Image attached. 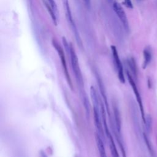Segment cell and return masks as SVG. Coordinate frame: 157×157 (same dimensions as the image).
Returning a JSON list of instances; mask_svg holds the SVG:
<instances>
[{
    "instance_id": "cell-1",
    "label": "cell",
    "mask_w": 157,
    "mask_h": 157,
    "mask_svg": "<svg viewBox=\"0 0 157 157\" xmlns=\"http://www.w3.org/2000/svg\"><path fill=\"white\" fill-rule=\"evenodd\" d=\"M69 55H70V58H71L72 68L73 72L74 74L75 79H76V81H77L78 85H79V86L82 88L83 86L82 74V72H81L80 67L79 66L77 56L76 55L74 48L73 47V46L71 44H70Z\"/></svg>"
},
{
    "instance_id": "cell-2",
    "label": "cell",
    "mask_w": 157,
    "mask_h": 157,
    "mask_svg": "<svg viewBox=\"0 0 157 157\" xmlns=\"http://www.w3.org/2000/svg\"><path fill=\"white\" fill-rule=\"evenodd\" d=\"M63 1V7L65 10V14H66V17L67 19V21H68V23H69V25L73 31V33L74 34L75 37V40L77 41V44L80 46V48L82 47V42L80 39V37L79 36V34L78 33V31L77 29L76 26L74 23V20L72 18V13L71 11V8L69 6V4L68 2V0H62Z\"/></svg>"
},
{
    "instance_id": "cell-3",
    "label": "cell",
    "mask_w": 157,
    "mask_h": 157,
    "mask_svg": "<svg viewBox=\"0 0 157 157\" xmlns=\"http://www.w3.org/2000/svg\"><path fill=\"white\" fill-rule=\"evenodd\" d=\"M126 74H127V77H128V82L133 90V92L135 94L137 102L138 103L139 107V109H140V114H141V117H142V119L144 121V123H145V112H144V105H143V102H142V99L140 96V94L139 93V91L137 88V86L136 85V83L134 81V78L132 77V75L130 74V72L128 71H126Z\"/></svg>"
},
{
    "instance_id": "cell-4",
    "label": "cell",
    "mask_w": 157,
    "mask_h": 157,
    "mask_svg": "<svg viewBox=\"0 0 157 157\" xmlns=\"http://www.w3.org/2000/svg\"><path fill=\"white\" fill-rule=\"evenodd\" d=\"M111 50H112V56L114 61V64L118 72V77L119 78V80L120 81V82L124 83L125 82V78H124V75L123 73V65L121 64V60L120 59V57L115 46L112 45Z\"/></svg>"
},
{
    "instance_id": "cell-5",
    "label": "cell",
    "mask_w": 157,
    "mask_h": 157,
    "mask_svg": "<svg viewBox=\"0 0 157 157\" xmlns=\"http://www.w3.org/2000/svg\"><path fill=\"white\" fill-rule=\"evenodd\" d=\"M52 44L53 45V47H55V50L57 51L58 55L59 56V58L61 59V64L64 69V72L66 77V79L71 86V88H72V82L71 81V78L69 77V74L67 71V65H66V59H65V56L64 54V52L63 50V48H61V47L58 44V43L54 39L52 40Z\"/></svg>"
},
{
    "instance_id": "cell-6",
    "label": "cell",
    "mask_w": 157,
    "mask_h": 157,
    "mask_svg": "<svg viewBox=\"0 0 157 157\" xmlns=\"http://www.w3.org/2000/svg\"><path fill=\"white\" fill-rule=\"evenodd\" d=\"M113 8L114 9L115 12L116 13L118 17L120 20L121 21V23L123 25L124 29L128 32L129 29V22L128 20V18L126 17V13L122 7V6L117 2H115L113 4Z\"/></svg>"
},
{
    "instance_id": "cell-7",
    "label": "cell",
    "mask_w": 157,
    "mask_h": 157,
    "mask_svg": "<svg viewBox=\"0 0 157 157\" xmlns=\"http://www.w3.org/2000/svg\"><path fill=\"white\" fill-rule=\"evenodd\" d=\"M93 113H94V121L95 126L98 130V133L102 137L103 140H105V131L103 129V126L101 120V108H96L93 107Z\"/></svg>"
},
{
    "instance_id": "cell-8",
    "label": "cell",
    "mask_w": 157,
    "mask_h": 157,
    "mask_svg": "<svg viewBox=\"0 0 157 157\" xmlns=\"http://www.w3.org/2000/svg\"><path fill=\"white\" fill-rule=\"evenodd\" d=\"M113 112H114V117H115V128H116V130H117L115 136L121 135V116H120V111L116 106H115L113 108Z\"/></svg>"
},
{
    "instance_id": "cell-9",
    "label": "cell",
    "mask_w": 157,
    "mask_h": 157,
    "mask_svg": "<svg viewBox=\"0 0 157 157\" xmlns=\"http://www.w3.org/2000/svg\"><path fill=\"white\" fill-rule=\"evenodd\" d=\"M127 64L128 66V67L131 71V74L132 75L134 79L137 80V67L136 65V61L133 57H130L127 59Z\"/></svg>"
},
{
    "instance_id": "cell-10",
    "label": "cell",
    "mask_w": 157,
    "mask_h": 157,
    "mask_svg": "<svg viewBox=\"0 0 157 157\" xmlns=\"http://www.w3.org/2000/svg\"><path fill=\"white\" fill-rule=\"evenodd\" d=\"M95 138H96V142L97 147L99 153L100 157H107L103 139L98 133H96Z\"/></svg>"
},
{
    "instance_id": "cell-11",
    "label": "cell",
    "mask_w": 157,
    "mask_h": 157,
    "mask_svg": "<svg viewBox=\"0 0 157 157\" xmlns=\"http://www.w3.org/2000/svg\"><path fill=\"white\" fill-rule=\"evenodd\" d=\"M143 56H144V61L142 64V68L144 69H146L147 66L151 62L152 58V53L150 47H145L143 50Z\"/></svg>"
},
{
    "instance_id": "cell-12",
    "label": "cell",
    "mask_w": 157,
    "mask_h": 157,
    "mask_svg": "<svg viewBox=\"0 0 157 157\" xmlns=\"http://www.w3.org/2000/svg\"><path fill=\"white\" fill-rule=\"evenodd\" d=\"M107 137L109 139L110 150L112 156V157H120V156L118 155V152L117 147H116V145L115 144V142L113 141V137H112L111 134L110 133V134H107Z\"/></svg>"
},
{
    "instance_id": "cell-13",
    "label": "cell",
    "mask_w": 157,
    "mask_h": 157,
    "mask_svg": "<svg viewBox=\"0 0 157 157\" xmlns=\"http://www.w3.org/2000/svg\"><path fill=\"white\" fill-rule=\"evenodd\" d=\"M143 138L144 140V142L146 144L147 148L148 150V152L150 153V155H151V157H155V152L154 150V148L153 147V145L150 142V140H149L148 136L146 132H143Z\"/></svg>"
},
{
    "instance_id": "cell-14",
    "label": "cell",
    "mask_w": 157,
    "mask_h": 157,
    "mask_svg": "<svg viewBox=\"0 0 157 157\" xmlns=\"http://www.w3.org/2000/svg\"><path fill=\"white\" fill-rule=\"evenodd\" d=\"M43 2H44V4H45V6L48 11V12L49 13L50 17H51V18L53 22V23L56 25H57V20H56V13L55 12H54V10H53L52 7H51L50 3L47 1L46 0H43Z\"/></svg>"
},
{
    "instance_id": "cell-15",
    "label": "cell",
    "mask_w": 157,
    "mask_h": 157,
    "mask_svg": "<svg viewBox=\"0 0 157 157\" xmlns=\"http://www.w3.org/2000/svg\"><path fill=\"white\" fill-rule=\"evenodd\" d=\"M152 118L150 115H145V121L144 123L145 126L146 133L149 134L152 129Z\"/></svg>"
},
{
    "instance_id": "cell-16",
    "label": "cell",
    "mask_w": 157,
    "mask_h": 157,
    "mask_svg": "<svg viewBox=\"0 0 157 157\" xmlns=\"http://www.w3.org/2000/svg\"><path fill=\"white\" fill-rule=\"evenodd\" d=\"M82 100H83V105L85 106V110H86V115H90V102L88 101V98L86 95V94L85 93H82Z\"/></svg>"
},
{
    "instance_id": "cell-17",
    "label": "cell",
    "mask_w": 157,
    "mask_h": 157,
    "mask_svg": "<svg viewBox=\"0 0 157 157\" xmlns=\"http://www.w3.org/2000/svg\"><path fill=\"white\" fill-rule=\"evenodd\" d=\"M47 1L50 3L51 7H52L53 10L55 12L56 15H57L58 14V8H57V6H56L55 1L54 0H47Z\"/></svg>"
},
{
    "instance_id": "cell-18",
    "label": "cell",
    "mask_w": 157,
    "mask_h": 157,
    "mask_svg": "<svg viewBox=\"0 0 157 157\" xmlns=\"http://www.w3.org/2000/svg\"><path fill=\"white\" fill-rule=\"evenodd\" d=\"M123 4L128 9H133V4L131 0H123Z\"/></svg>"
},
{
    "instance_id": "cell-19",
    "label": "cell",
    "mask_w": 157,
    "mask_h": 157,
    "mask_svg": "<svg viewBox=\"0 0 157 157\" xmlns=\"http://www.w3.org/2000/svg\"><path fill=\"white\" fill-rule=\"evenodd\" d=\"M85 2V4H86V6L90 7V4H91V0H83Z\"/></svg>"
},
{
    "instance_id": "cell-20",
    "label": "cell",
    "mask_w": 157,
    "mask_h": 157,
    "mask_svg": "<svg viewBox=\"0 0 157 157\" xmlns=\"http://www.w3.org/2000/svg\"><path fill=\"white\" fill-rule=\"evenodd\" d=\"M148 86L149 88H151V81L150 80V78L148 79Z\"/></svg>"
},
{
    "instance_id": "cell-21",
    "label": "cell",
    "mask_w": 157,
    "mask_h": 157,
    "mask_svg": "<svg viewBox=\"0 0 157 157\" xmlns=\"http://www.w3.org/2000/svg\"><path fill=\"white\" fill-rule=\"evenodd\" d=\"M74 157H79V156H77V155H75Z\"/></svg>"
},
{
    "instance_id": "cell-22",
    "label": "cell",
    "mask_w": 157,
    "mask_h": 157,
    "mask_svg": "<svg viewBox=\"0 0 157 157\" xmlns=\"http://www.w3.org/2000/svg\"><path fill=\"white\" fill-rule=\"evenodd\" d=\"M137 1H142V0H137Z\"/></svg>"
}]
</instances>
